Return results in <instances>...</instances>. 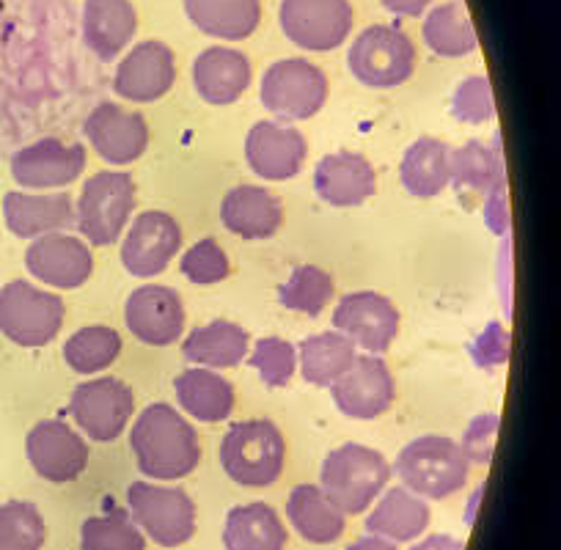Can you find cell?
I'll return each mask as SVG.
<instances>
[{
  "mask_svg": "<svg viewBox=\"0 0 561 550\" xmlns=\"http://www.w3.org/2000/svg\"><path fill=\"white\" fill-rule=\"evenodd\" d=\"M129 449L138 471L160 482L185 479L202 460L196 429L165 402L149 404L140 413L135 427L129 429Z\"/></svg>",
  "mask_w": 561,
  "mask_h": 550,
  "instance_id": "1",
  "label": "cell"
},
{
  "mask_svg": "<svg viewBox=\"0 0 561 550\" xmlns=\"http://www.w3.org/2000/svg\"><path fill=\"white\" fill-rule=\"evenodd\" d=\"M468 457L460 444L444 435H424L404 446L393 460L391 473H397L402 488L421 499L444 501L466 488Z\"/></svg>",
  "mask_w": 561,
  "mask_h": 550,
  "instance_id": "2",
  "label": "cell"
},
{
  "mask_svg": "<svg viewBox=\"0 0 561 550\" xmlns=\"http://www.w3.org/2000/svg\"><path fill=\"white\" fill-rule=\"evenodd\" d=\"M287 460V444L273 422H240L220 444V466L242 488H270L278 482Z\"/></svg>",
  "mask_w": 561,
  "mask_h": 550,
  "instance_id": "3",
  "label": "cell"
},
{
  "mask_svg": "<svg viewBox=\"0 0 561 550\" xmlns=\"http://www.w3.org/2000/svg\"><path fill=\"white\" fill-rule=\"evenodd\" d=\"M391 479V466L369 446L344 444L322 462V493L344 512L360 515Z\"/></svg>",
  "mask_w": 561,
  "mask_h": 550,
  "instance_id": "4",
  "label": "cell"
},
{
  "mask_svg": "<svg viewBox=\"0 0 561 550\" xmlns=\"http://www.w3.org/2000/svg\"><path fill=\"white\" fill-rule=\"evenodd\" d=\"M129 517L160 548H180L196 534V504L180 488L133 482L127 490Z\"/></svg>",
  "mask_w": 561,
  "mask_h": 550,
  "instance_id": "5",
  "label": "cell"
},
{
  "mask_svg": "<svg viewBox=\"0 0 561 550\" xmlns=\"http://www.w3.org/2000/svg\"><path fill=\"white\" fill-rule=\"evenodd\" d=\"M135 209V182L124 171H100L83 185L78 198V229L91 245L105 248L118 240Z\"/></svg>",
  "mask_w": 561,
  "mask_h": 550,
  "instance_id": "6",
  "label": "cell"
},
{
  "mask_svg": "<svg viewBox=\"0 0 561 550\" xmlns=\"http://www.w3.org/2000/svg\"><path fill=\"white\" fill-rule=\"evenodd\" d=\"M64 300L28 282L0 289V333L20 347H45L64 325Z\"/></svg>",
  "mask_w": 561,
  "mask_h": 550,
  "instance_id": "7",
  "label": "cell"
},
{
  "mask_svg": "<svg viewBox=\"0 0 561 550\" xmlns=\"http://www.w3.org/2000/svg\"><path fill=\"white\" fill-rule=\"evenodd\" d=\"M350 72L371 89H393L410 80L415 67V47L397 25H371L360 31L350 47Z\"/></svg>",
  "mask_w": 561,
  "mask_h": 550,
  "instance_id": "8",
  "label": "cell"
},
{
  "mask_svg": "<svg viewBox=\"0 0 561 550\" xmlns=\"http://www.w3.org/2000/svg\"><path fill=\"white\" fill-rule=\"evenodd\" d=\"M328 100V78L306 58L275 61L262 78V105L284 122H300L322 111Z\"/></svg>",
  "mask_w": 561,
  "mask_h": 550,
  "instance_id": "9",
  "label": "cell"
},
{
  "mask_svg": "<svg viewBox=\"0 0 561 550\" xmlns=\"http://www.w3.org/2000/svg\"><path fill=\"white\" fill-rule=\"evenodd\" d=\"M280 28L293 45L309 53H331L353 31L350 0H280Z\"/></svg>",
  "mask_w": 561,
  "mask_h": 550,
  "instance_id": "10",
  "label": "cell"
},
{
  "mask_svg": "<svg viewBox=\"0 0 561 550\" xmlns=\"http://www.w3.org/2000/svg\"><path fill=\"white\" fill-rule=\"evenodd\" d=\"M75 422L85 429L96 444H111L124 433L127 422L133 419L135 397L127 382L116 377H100V380L80 382L69 399Z\"/></svg>",
  "mask_w": 561,
  "mask_h": 550,
  "instance_id": "11",
  "label": "cell"
},
{
  "mask_svg": "<svg viewBox=\"0 0 561 550\" xmlns=\"http://www.w3.org/2000/svg\"><path fill=\"white\" fill-rule=\"evenodd\" d=\"M83 133L94 152L111 165L135 163L149 147L147 118L140 113L124 111L116 102H100L85 116Z\"/></svg>",
  "mask_w": 561,
  "mask_h": 550,
  "instance_id": "12",
  "label": "cell"
},
{
  "mask_svg": "<svg viewBox=\"0 0 561 550\" xmlns=\"http://www.w3.org/2000/svg\"><path fill=\"white\" fill-rule=\"evenodd\" d=\"M12 176L20 187L47 191L72 185L85 169L83 144H64L61 138H39L12 154Z\"/></svg>",
  "mask_w": 561,
  "mask_h": 550,
  "instance_id": "13",
  "label": "cell"
},
{
  "mask_svg": "<svg viewBox=\"0 0 561 550\" xmlns=\"http://www.w3.org/2000/svg\"><path fill=\"white\" fill-rule=\"evenodd\" d=\"M331 393L344 416L369 422L391 408L397 388L380 355H355L353 366L331 386Z\"/></svg>",
  "mask_w": 561,
  "mask_h": 550,
  "instance_id": "14",
  "label": "cell"
},
{
  "mask_svg": "<svg viewBox=\"0 0 561 550\" xmlns=\"http://www.w3.org/2000/svg\"><path fill=\"white\" fill-rule=\"evenodd\" d=\"M25 455L34 471L53 484L75 482L89 466V446L58 419L39 422L25 438Z\"/></svg>",
  "mask_w": 561,
  "mask_h": 550,
  "instance_id": "15",
  "label": "cell"
},
{
  "mask_svg": "<svg viewBox=\"0 0 561 550\" xmlns=\"http://www.w3.org/2000/svg\"><path fill=\"white\" fill-rule=\"evenodd\" d=\"M333 328L344 333L355 347L382 355L399 333V311L386 295L353 293L339 300L333 311Z\"/></svg>",
  "mask_w": 561,
  "mask_h": 550,
  "instance_id": "16",
  "label": "cell"
},
{
  "mask_svg": "<svg viewBox=\"0 0 561 550\" xmlns=\"http://www.w3.org/2000/svg\"><path fill=\"white\" fill-rule=\"evenodd\" d=\"M124 320L138 342L149 347H169L180 342L185 331V306L176 289L149 284L129 295L124 306Z\"/></svg>",
  "mask_w": 561,
  "mask_h": 550,
  "instance_id": "17",
  "label": "cell"
},
{
  "mask_svg": "<svg viewBox=\"0 0 561 550\" xmlns=\"http://www.w3.org/2000/svg\"><path fill=\"white\" fill-rule=\"evenodd\" d=\"M309 147L300 129L284 122L253 124L245 138V160L256 176L267 182H287L300 174Z\"/></svg>",
  "mask_w": 561,
  "mask_h": 550,
  "instance_id": "18",
  "label": "cell"
},
{
  "mask_svg": "<svg viewBox=\"0 0 561 550\" xmlns=\"http://www.w3.org/2000/svg\"><path fill=\"white\" fill-rule=\"evenodd\" d=\"M182 248V229L169 213H140L122 245V262L129 275L152 278L171 264Z\"/></svg>",
  "mask_w": 561,
  "mask_h": 550,
  "instance_id": "19",
  "label": "cell"
},
{
  "mask_svg": "<svg viewBox=\"0 0 561 550\" xmlns=\"http://www.w3.org/2000/svg\"><path fill=\"white\" fill-rule=\"evenodd\" d=\"M25 267L47 287L78 289L94 273V256L83 240L53 231V234L36 237L34 245L25 251Z\"/></svg>",
  "mask_w": 561,
  "mask_h": 550,
  "instance_id": "20",
  "label": "cell"
},
{
  "mask_svg": "<svg viewBox=\"0 0 561 550\" xmlns=\"http://www.w3.org/2000/svg\"><path fill=\"white\" fill-rule=\"evenodd\" d=\"M176 80L174 53L163 42H140L122 58L113 91L129 102H154L169 94Z\"/></svg>",
  "mask_w": 561,
  "mask_h": 550,
  "instance_id": "21",
  "label": "cell"
},
{
  "mask_svg": "<svg viewBox=\"0 0 561 550\" xmlns=\"http://www.w3.org/2000/svg\"><path fill=\"white\" fill-rule=\"evenodd\" d=\"M3 218L9 231L20 240L53 234V231L72 229L78 224V213L69 193H20L12 191L3 196Z\"/></svg>",
  "mask_w": 561,
  "mask_h": 550,
  "instance_id": "22",
  "label": "cell"
},
{
  "mask_svg": "<svg viewBox=\"0 0 561 550\" xmlns=\"http://www.w3.org/2000/svg\"><path fill=\"white\" fill-rule=\"evenodd\" d=\"M314 191L331 207H358L377 193V174L360 154H328L314 171Z\"/></svg>",
  "mask_w": 561,
  "mask_h": 550,
  "instance_id": "23",
  "label": "cell"
},
{
  "mask_svg": "<svg viewBox=\"0 0 561 550\" xmlns=\"http://www.w3.org/2000/svg\"><path fill=\"white\" fill-rule=\"evenodd\" d=\"M193 85L209 105H231L251 85V61L231 47H207L193 61Z\"/></svg>",
  "mask_w": 561,
  "mask_h": 550,
  "instance_id": "24",
  "label": "cell"
},
{
  "mask_svg": "<svg viewBox=\"0 0 561 550\" xmlns=\"http://www.w3.org/2000/svg\"><path fill=\"white\" fill-rule=\"evenodd\" d=\"M138 14L129 0H85L83 42L100 61H113L133 42Z\"/></svg>",
  "mask_w": 561,
  "mask_h": 550,
  "instance_id": "25",
  "label": "cell"
},
{
  "mask_svg": "<svg viewBox=\"0 0 561 550\" xmlns=\"http://www.w3.org/2000/svg\"><path fill=\"white\" fill-rule=\"evenodd\" d=\"M220 220L226 231L242 240H267L284 220L280 202L270 191L256 185H240L226 193L220 204Z\"/></svg>",
  "mask_w": 561,
  "mask_h": 550,
  "instance_id": "26",
  "label": "cell"
},
{
  "mask_svg": "<svg viewBox=\"0 0 561 550\" xmlns=\"http://www.w3.org/2000/svg\"><path fill=\"white\" fill-rule=\"evenodd\" d=\"M430 517L433 515H430L427 501L399 484L388 490L366 517V531L391 539V542H410L427 531Z\"/></svg>",
  "mask_w": 561,
  "mask_h": 550,
  "instance_id": "27",
  "label": "cell"
},
{
  "mask_svg": "<svg viewBox=\"0 0 561 550\" xmlns=\"http://www.w3.org/2000/svg\"><path fill=\"white\" fill-rule=\"evenodd\" d=\"M287 517L295 531L311 545H331L344 534V512L317 484H298L289 493Z\"/></svg>",
  "mask_w": 561,
  "mask_h": 550,
  "instance_id": "28",
  "label": "cell"
},
{
  "mask_svg": "<svg viewBox=\"0 0 561 550\" xmlns=\"http://www.w3.org/2000/svg\"><path fill=\"white\" fill-rule=\"evenodd\" d=\"M174 391L182 410L198 419V422H226L231 416V410H234V388H231V382L215 375L213 369H204V366H193V369L182 371L174 380Z\"/></svg>",
  "mask_w": 561,
  "mask_h": 550,
  "instance_id": "29",
  "label": "cell"
},
{
  "mask_svg": "<svg viewBox=\"0 0 561 550\" xmlns=\"http://www.w3.org/2000/svg\"><path fill=\"white\" fill-rule=\"evenodd\" d=\"M185 12L202 34L226 42H242L262 20L259 0H185Z\"/></svg>",
  "mask_w": 561,
  "mask_h": 550,
  "instance_id": "30",
  "label": "cell"
},
{
  "mask_svg": "<svg viewBox=\"0 0 561 550\" xmlns=\"http://www.w3.org/2000/svg\"><path fill=\"white\" fill-rule=\"evenodd\" d=\"M399 180L410 196L435 198L451 182V149L438 138H419L404 152Z\"/></svg>",
  "mask_w": 561,
  "mask_h": 550,
  "instance_id": "31",
  "label": "cell"
},
{
  "mask_svg": "<svg viewBox=\"0 0 561 550\" xmlns=\"http://www.w3.org/2000/svg\"><path fill=\"white\" fill-rule=\"evenodd\" d=\"M224 545L226 550H284L287 528L273 506L253 501V504L234 506L226 515Z\"/></svg>",
  "mask_w": 561,
  "mask_h": 550,
  "instance_id": "32",
  "label": "cell"
},
{
  "mask_svg": "<svg viewBox=\"0 0 561 550\" xmlns=\"http://www.w3.org/2000/svg\"><path fill=\"white\" fill-rule=\"evenodd\" d=\"M182 353L191 364L204 366V369H231L245 360L248 333L234 322L215 320L196 328L182 344Z\"/></svg>",
  "mask_w": 561,
  "mask_h": 550,
  "instance_id": "33",
  "label": "cell"
},
{
  "mask_svg": "<svg viewBox=\"0 0 561 550\" xmlns=\"http://www.w3.org/2000/svg\"><path fill=\"white\" fill-rule=\"evenodd\" d=\"M424 45L440 58H462L479 47L477 31L468 18L462 0H449L435 7L424 20Z\"/></svg>",
  "mask_w": 561,
  "mask_h": 550,
  "instance_id": "34",
  "label": "cell"
},
{
  "mask_svg": "<svg viewBox=\"0 0 561 550\" xmlns=\"http://www.w3.org/2000/svg\"><path fill=\"white\" fill-rule=\"evenodd\" d=\"M355 355H358V350L344 333H317L300 344V371H304L306 382L333 386L353 366Z\"/></svg>",
  "mask_w": 561,
  "mask_h": 550,
  "instance_id": "35",
  "label": "cell"
},
{
  "mask_svg": "<svg viewBox=\"0 0 561 550\" xmlns=\"http://www.w3.org/2000/svg\"><path fill=\"white\" fill-rule=\"evenodd\" d=\"M118 355H122V336L107 325L80 328L64 344V358H67L69 369L78 375H94V371L107 369Z\"/></svg>",
  "mask_w": 561,
  "mask_h": 550,
  "instance_id": "36",
  "label": "cell"
},
{
  "mask_svg": "<svg viewBox=\"0 0 561 550\" xmlns=\"http://www.w3.org/2000/svg\"><path fill=\"white\" fill-rule=\"evenodd\" d=\"M333 298V278L314 264H300L293 270L287 284L278 287V300L284 309L306 317H320Z\"/></svg>",
  "mask_w": 561,
  "mask_h": 550,
  "instance_id": "37",
  "label": "cell"
},
{
  "mask_svg": "<svg viewBox=\"0 0 561 550\" xmlns=\"http://www.w3.org/2000/svg\"><path fill=\"white\" fill-rule=\"evenodd\" d=\"M504 180V165L495 149L484 147L482 141H468L457 152H451V182L457 187H471V191H490L501 187Z\"/></svg>",
  "mask_w": 561,
  "mask_h": 550,
  "instance_id": "38",
  "label": "cell"
},
{
  "mask_svg": "<svg viewBox=\"0 0 561 550\" xmlns=\"http://www.w3.org/2000/svg\"><path fill=\"white\" fill-rule=\"evenodd\" d=\"M83 550H147V537L124 509L96 515L80 526Z\"/></svg>",
  "mask_w": 561,
  "mask_h": 550,
  "instance_id": "39",
  "label": "cell"
},
{
  "mask_svg": "<svg viewBox=\"0 0 561 550\" xmlns=\"http://www.w3.org/2000/svg\"><path fill=\"white\" fill-rule=\"evenodd\" d=\"M47 526L31 501H7L0 506V550H42Z\"/></svg>",
  "mask_w": 561,
  "mask_h": 550,
  "instance_id": "40",
  "label": "cell"
},
{
  "mask_svg": "<svg viewBox=\"0 0 561 550\" xmlns=\"http://www.w3.org/2000/svg\"><path fill=\"white\" fill-rule=\"evenodd\" d=\"M248 364L262 375L264 386L280 388L293 380L295 366H298V353L284 339H259Z\"/></svg>",
  "mask_w": 561,
  "mask_h": 550,
  "instance_id": "41",
  "label": "cell"
},
{
  "mask_svg": "<svg viewBox=\"0 0 561 550\" xmlns=\"http://www.w3.org/2000/svg\"><path fill=\"white\" fill-rule=\"evenodd\" d=\"M180 270L191 284L209 287V284L224 282L226 275H229V256H226V251L213 240V237H207V240H198L196 245L182 256Z\"/></svg>",
  "mask_w": 561,
  "mask_h": 550,
  "instance_id": "42",
  "label": "cell"
},
{
  "mask_svg": "<svg viewBox=\"0 0 561 550\" xmlns=\"http://www.w3.org/2000/svg\"><path fill=\"white\" fill-rule=\"evenodd\" d=\"M451 113L466 124H484L495 116V96L493 85L482 75L462 80L451 100Z\"/></svg>",
  "mask_w": 561,
  "mask_h": 550,
  "instance_id": "43",
  "label": "cell"
},
{
  "mask_svg": "<svg viewBox=\"0 0 561 550\" xmlns=\"http://www.w3.org/2000/svg\"><path fill=\"white\" fill-rule=\"evenodd\" d=\"M495 429H499V416H482L471 424V429L466 433L462 440V455L468 457V462H490L493 460V438Z\"/></svg>",
  "mask_w": 561,
  "mask_h": 550,
  "instance_id": "44",
  "label": "cell"
},
{
  "mask_svg": "<svg viewBox=\"0 0 561 550\" xmlns=\"http://www.w3.org/2000/svg\"><path fill=\"white\" fill-rule=\"evenodd\" d=\"M380 3L397 18H421L433 0H380Z\"/></svg>",
  "mask_w": 561,
  "mask_h": 550,
  "instance_id": "45",
  "label": "cell"
},
{
  "mask_svg": "<svg viewBox=\"0 0 561 550\" xmlns=\"http://www.w3.org/2000/svg\"><path fill=\"white\" fill-rule=\"evenodd\" d=\"M410 550H466V545H462V539L449 537V534H433V537L421 539Z\"/></svg>",
  "mask_w": 561,
  "mask_h": 550,
  "instance_id": "46",
  "label": "cell"
},
{
  "mask_svg": "<svg viewBox=\"0 0 561 550\" xmlns=\"http://www.w3.org/2000/svg\"><path fill=\"white\" fill-rule=\"evenodd\" d=\"M347 550H399L397 542L386 537H377V534H366V537L355 539Z\"/></svg>",
  "mask_w": 561,
  "mask_h": 550,
  "instance_id": "47",
  "label": "cell"
}]
</instances>
